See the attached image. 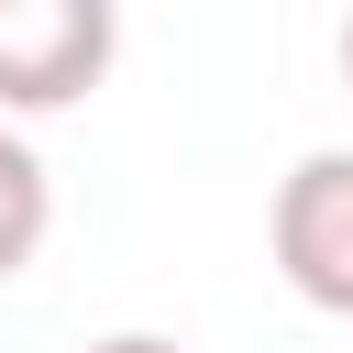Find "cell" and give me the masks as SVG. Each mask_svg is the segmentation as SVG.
I'll return each instance as SVG.
<instances>
[{"mask_svg":"<svg viewBox=\"0 0 353 353\" xmlns=\"http://www.w3.org/2000/svg\"><path fill=\"white\" fill-rule=\"evenodd\" d=\"M88 353H188V342H165V331H110V342H88Z\"/></svg>","mask_w":353,"mask_h":353,"instance_id":"cell-4","label":"cell"},{"mask_svg":"<svg viewBox=\"0 0 353 353\" xmlns=\"http://www.w3.org/2000/svg\"><path fill=\"white\" fill-rule=\"evenodd\" d=\"M265 243H276V276L353 320V154H298L276 176V210H265Z\"/></svg>","mask_w":353,"mask_h":353,"instance_id":"cell-2","label":"cell"},{"mask_svg":"<svg viewBox=\"0 0 353 353\" xmlns=\"http://www.w3.org/2000/svg\"><path fill=\"white\" fill-rule=\"evenodd\" d=\"M342 77H353V11H342Z\"/></svg>","mask_w":353,"mask_h":353,"instance_id":"cell-5","label":"cell"},{"mask_svg":"<svg viewBox=\"0 0 353 353\" xmlns=\"http://www.w3.org/2000/svg\"><path fill=\"white\" fill-rule=\"evenodd\" d=\"M121 55V0H0V121L77 110Z\"/></svg>","mask_w":353,"mask_h":353,"instance_id":"cell-1","label":"cell"},{"mask_svg":"<svg viewBox=\"0 0 353 353\" xmlns=\"http://www.w3.org/2000/svg\"><path fill=\"white\" fill-rule=\"evenodd\" d=\"M44 221H55V188H44V154L0 121V287L44 254Z\"/></svg>","mask_w":353,"mask_h":353,"instance_id":"cell-3","label":"cell"}]
</instances>
